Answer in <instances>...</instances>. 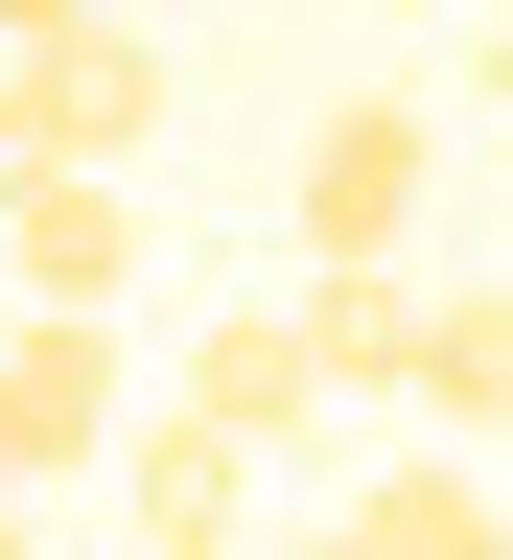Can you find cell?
I'll return each instance as SVG.
<instances>
[{"mask_svg":"<svg viewBox=\"0 0 513 560\" xmlns=\"http://www.w3.org/2000/svg\"><path fill=\"white\" fill-rule=\"evenodd\" d=\"M117 420H140L117 304H24V327H0V467H24V490H94V467H117Z\"/></svg>","mask_w":513,"mask_h":560,"instance_id":"cell-1","label":"cell"},{"mask_svg":"<svg viewBox=\"0 0 513 560\" xmlns=\"http://www.w3.org/2000/svg\"><path fill=\"white\" fill-rule=\"evenodd\" d=\"M257 467H280V444H234L210 397L117 420V537H140V560H257Z\"/></svg>","mask_w":513,"mask_h":560,"instance_id":"cell-2","label":"cell"},{"mask_svg":"<svg viewBox=\"0 0 513 560\" xmlns=\"http://www.w3.org/2000/svg\"><path fill=\"white\" fill-rule=\"evenodd\" d=\"M420 187H444V117H420V94H327V140H304V257H397Z\"/></svg>","mask_w":513,"mask_h":560,"instance_id":"cell-3","label":"cell"},{"mask_svg":"<svg viewBox=\"0 0 513 560\" xmlns=\"http://www.w3.org/2000/svg\"><path fill=\"white\" fill-rule=\"evenodd\" d=\"M164 397H210L234 444H304V420L350 397V374H327V304H257V280H234V304L187 327V374H164Z\"/></svg>","mask_w":513,"mask_h":560,"instance_id":"cell-4","label":"cell"},{"mask_svg":"<svg viewBox=\"0 0 513 560\" xmlns=\"http://www.w3.org/2000/svg\"><path fill=\"white\" fill-rule=\"evenodd\" d=\"M0 280H24V304H117L140 280V187L117 164H24L0 187Z\"/></svg>","mask_w":513,"mask_h":560,"instance_id":"cell-5","label":"cell"},{"mask_svg":"<svg viewBox=\"0 0 513 560\" xmlns=\"http://www.w3.org/2000/svg\"><path fill=\"white\" fill-rule=\"evenodd\" d=\"M304 304H327V374H350V397H420V304H444V280H397V257H304Z\"/></svg>","mask_w":513,"mask_h":560,"instance_id":"cell-6","label":"cell"},{"mask_svg":"<svg viewBox=\"0 0 513 560\" xmlns=\"http://www.w3.org/2000/svg\"><path fill=\"white\" fill-rule=\"evenodd\" d=\"M420 420H444V444L513 420V280H444V304H420Z\"/></svg>","mask_w":513,"mask_h":560,"instance_id":"cell-7","label":"cell"},{"mask_svg":"<svg viewBox=\"0 0 513 560\" xmlns=\"http://www.w3.org/2000/svg\"><path fill=\"white\" fill-rule=\"evenodd\" d=\"M350 537H374V560H513V514H490V490H467L444 444H397L374 490H350Z\"/></svg>","mask_w":513,"mask_h":560,"instance_id":"cell-8","label":"cell"},{"mask_svg":"<svg viewBox=\"0 0 513 560\" xmlns=\"http://www.w3.org/2000/svg\"><path fill=\"white\" fill-rule=\"evenodd\" d=\"M47 24H94V0H0V47H47Z\"/></svg>","mask_w":513,"mask_h":560,"instance_id":"cell-9","label":"cell"},{"mask_svg":"<svg viewBox=\"0 0 513 560\" xmlns=\"http://www.w3.org/2000/svg\"><path fill=\"white\" fill-rule=\"evenodd\" d=\"M257 560H374V537H350V514H327V537H257Z\"/></svg>","mask_w":513,"mask_h":560,"instance_id":"cell-10","label":"cell"},{"mask_svg":"<svg viewBox=\"0 0 513 560\" xmlns=\"http://www.w3.org/2000/svg\"><path fill=\"white\" fill-rule=\"evenodd\" d=\"M0 560H47V490H24V514H0Z\"/></svg>","mask_w":513,"mask_h":560,"instance_id":"cell-11","label":"cell"}]
</instances>
